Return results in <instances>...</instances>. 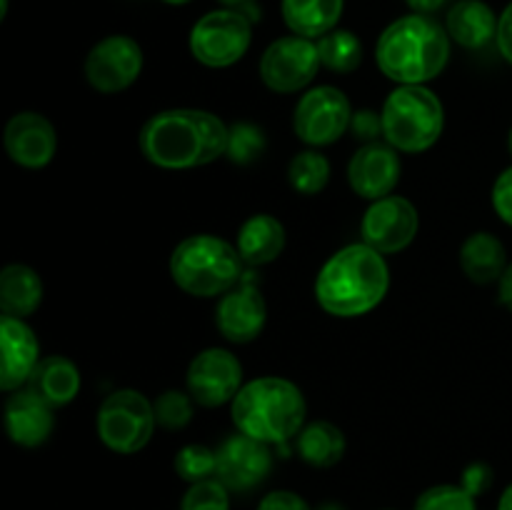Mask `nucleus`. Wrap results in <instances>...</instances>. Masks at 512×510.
Returning <instances> with one entry per match:
<instances>
[{
  "label": "nucleus",
  "instance_id": "1",
  "mask_svg": "<svg viewBox=\"0 0 512 510\" xmlns=\"http://www.w3.org/2000/svg\"><path fill=\"white\" fill-rule=\"evenodd\" d=\"M228 130L210 110L170 108L140 128V153L163 170L203 168L225 155Z\"/></svg>",
  "mask_w": 512,
  "mask_h": 510
},
{
  "label": "nucleus",
  "instance_id": "2",
  "mask_svg": "<svg viewBox=\"0 0 512 510\" xmlns=\"http://www.w3.org/2000/svg\"><path fill=\"white\" fill-rule=\"evenodd\" d=\"M390 290L385 255L365 243L335 250L315 278V300L335 318H360L378 308Z\"/></svg>",
  "mask_w": 512,
  "mask_h": 510
},
{
  "label": "nucleus",
  "instance_id": "3",
  "mask_svg": "<svg viewBox=\"0 0 512 510\" xmlns=\"http://www.w3.org/2000/svg\"><path fill=\"white\" fill-rule=\"evenodd\" d=\"M450 60V35L430 15L410 13L380 33L375 63L398 85H425L438 78Z\"/></svg>",
  "mask_w": 512,
  "mask_h": 510
},
{
  "label": "nucleus",
  "instance_id": "4",
  "mask_svg": "<svg viewBox=\"0 0 512 510\" xmlns=\"http://www.w3.org/2000/svg\"><path fill=\"white\" fill-rule=\"evenodd\" d=\"M230 415L240 433L260 443L283 445L305 428L308 403L293 380L265 375L240 388L230 403Z\"/></svg>",
  "mask_w": 512,
  "mask_h": 510
},
{
  "label": "nucleus",
  "instance_id": "5",
  "mask_svg": "<svg viewBox=\"0 0 512 510\" xmlns=\"http://www.w3.org/2000/svg\"><path fill=\"white\" fill-rule=\"evenodd\" d=\"M170 278L193 298H215L243 280V258L233 243L218 235H190L170 255Z\"/></svg>",
  "mask_w": 512,
  "mask_h": 510
},
{
  "label": "nucleus",
  "instance_id": "6",
  "mask_svg": "<svg viewBox=\"0 0 512 510\" xmlns=\"http://www.w3.org/2000/svg\"><path fill=\"white\" fill-rule=\"evenodd\" d=\"M383 138L398 153H425L445 130V108L425 85H398L383 105Z\"/></svg>",
  "mask_w": 512,
  "mask_h": 510
},
{
  "label": "nucleus",
  "instance_id": "7",
  "mask_svg": "<svg viewBox=\"0 0 512 510\" xmlns=\"http://www.w3.org/2000/svg\"><path fill=\"white\" fill-rule=\"evenodd\" d=\"M153 400L140 390L120 388L100 403L95 430L100 443L120 455H133L150 443L155 433Z\"/></svg>",
  "mask_w": 512,
  "mask_h": 510
},
{
  "label": "nucleus",
  "instance_id": "8",
  "mask_svg": "<svg viewBox=\"0 0 512 510\" xmlns=\"http://www.w3.org/2000/svg\"><path fill=\"white\" fill-rule=\"evenodd\" d=\"M253 43V23L243 10H210L190 30V53L205 68H230Z\"/></svg>",
  "mask_w": 512,
  "mask_h": 510
},
{
  "label": "nucleus",
  "instance_id": "9",
  "mask_svg": "<svg viewBox=\"0 0 512 510\" xmlns=\"http://www.w3.org/2000/svg\"><path fill=\"white\" fill-rule=\"evenodd\" d=\"M350 118L353 108L348 95L335 85H318L300 95L293 113V130L310 148H325L348 133Z\"/></svg>",
  "mask_w": 512,
  "mask_h": 510
},
{
  "label": "nucleus",
  "instance_id": "10",
  "mask_svg": "<svg viewBox=\"0 0 512 510\" xmlns=\"http://www.w3.org/2000/svg\"><path fill=\"white\" fill-rule=\"evenodd\" d=\"M318 45L310 38L285 35L273 40L260 58V80L273 93H298L318 75Z\"/></svg>",
  "mask_w": 512,
  "mask_h": 510
},
{
  "label": "nucleus",
  "instance_id": "11",
  "mask_svg": "<svg viewBox=\"0 0 512 510\" xmlns=\"http://www.w3.org/2000/svg\"><path fill=\"white\" fill-rule=\"evenodd\" d=\"M243 365L230 350L205 348L190 360L185 388L203 408H220L233 403L243 388Z\"/></svg>",
  "mask_w": 512,
  "mask_h": 510
},
{
  "label": "nucleus",
  "instance_id": "12",
  "mask_svg": "<svg viewBox=\"0 0 512 510\" xmlns=\"http://www.w3.org/2000/svg\"><path fill=\"white\" fill-rule=\"evenodd\" d=\"M143 73V48L130 35H108L90 48L85 78L98 93L113 95L128 90Z\"/></svg>",
  "mask_w": 512,
  "mask_h": 510
},
{
  "label": "nucleus",
  "instance_id": "13",
  "mask_svg": "<svg viewBox=\"0 0 512 510\" xmlns=\"http://www.w3.org/2000/svg\"><path fill=\"white\" fill-rule=\"evenodd\" d=\"M420 228V215L415 205L403 195H388L370 203L365 210L360 235L363 243L378 253H400L415 240Z\"/></svg>",
  "mask_w": 512,
  "mask_h": 510
},
{
  "label": "nucleus",
  "instance_id": "14",
  "mask_svg": "<svg viewBox=\"0 0 512 510\" xmlns=\"http://www.w3.org/2000/svg\"><path fill=\"white\" fill-rule=\"evenodd\" d=\"M218 453V470L215 478L230 490V493H248L265 483L273 470V453L268 443L250 438L245 433H233L215 448Z\"/></svg>",
  "mask_w": 512,
  "mask_h": 510
},
{
  "label": "nucleus",
  "instance_id": "15",
  "mask_svg": "<svg viewBox=\"0 0 512 510\" xmlns=\"http://www.w3.org/2000/svg\"><path fill=\"white\" fill-rule=\"evenodd\" d=\"M265 323H268V303L258 285L243 275V280L220 298L215 308V325L225 340L245 345L260 338Z\"/></svg>",
  "mask_w": 512,
  "mask_h": 510
},
{
  "label": "nucleus",
  "instance_id": "16",
  "mask_svg": "<svg viewBox=\"0 0 512 510\" xmlns=\"http://www.w3.org/2000/svg\"><path fill=\"white\" fill-rule=\"evenodd\" d=\"M403 163L393 145L365 143L353 153L348 163V183L353 193L363 200H380L393 195L398 188Z\"/></svg>",
  "mask_w": 512,
  "mask_h": 510
},
{
  "label": "nucleus",
  "instance_id": "17",
  "mask_svg": "<svg viewBox=\"0 0 512 510\" xmlns=\"http://www.w3.org/2000/svg\"><path fill=\"white\" fill-rule=\"evenodd\" d=\"M5 153L15 165L28 170H40L55 158L58 133L45 115L35 110H23L8 120L3 133Z\"/></svg>",
  "mask_w": 512,
  "mask_h": 510
},
{
  "label": "nucleus",
  "instance_id": "18",
  "mask_svg": "<svg viewBox=\"0 0 512 510\" xmlns=\"http://www.w3.org/2000/svg\"><path fill=\"white\" fill-rule=\"evenodd\" d=\"M0 388L15 393L28 385L30 375L40 363V343L35 330L23 318L3 315L0 318Z\"/></svg>",
  "mask_w": 512,
  "mask_h": 510
},
{
  "label": "nucleus",
  "instance_id": "19",
  "mask_svg": "<svg viewBox=\"0 0 512 510\" xmlns=\"http://www.w3.org/2000/svg\"><path fill=\"white\" fill-rule=\"evenodd\" d=\"M53 405L45 403L30 388H20L5 400V428L8 438L20 448H38L55 428Z\"/></svg>",
  "mask_w": 512,
  "mask_h": 510
},
{
  "label": "nucleus",
  "instance_id": "20",
  "mask_svg": "<svg viewBox=\"0 0 512 510\" xmlns=\"http://www.w3.org/2000/svg\"><path fill=\"white\" fill-rule=\"evenodd\" d=\"M498 23L500 18L495 10L483 0H460L450 8L448 18H445V30H448L450 40L458 43L460 48L480 50L498 38Z\"/></svg>",
  "mask_w": 512,
  "mask_h": 510
},
{
  "label": "nucleus",
  "instance_id": "21",
  "mask_svg": "<svg viewBox=\"0 0 512 510\" xmlns=\"http://www.w3.org/2000/svg\"><path fill=\"white\" fill-rule=\"evenodd\" d=\"M285 240H288L285 225L275 215L255 213L240 225L235 248H238L243 263L268 265L283 255Z\"/></svg>",
  "mask_w": 512,
  "mask_h": 510
},
{
  "label": "nucleus",
  "instance_id": "22",
  "mask_svg": "<svg viewBox=\"0 0 512 510\" xmlns=\"http://www.w3.org/2000/svg\"><path fill=\"white\" fill-rule=\"evenodd\" d=\"M460 268L468 275V280L478 285L500 283L503 273L508 270V253L498 235L480 230L468 235L460 245Z\"/></svg>",
  "mask_w": 512,
  "mask_h": 510
},
{
  "label": "nucleus",
  "instance_id": "23",
  "mask_svg": "<svg viewBox=\"0 0 512 510\" xmlns=\"http://www.w3.org/2000/svg\"><path fill=\"white\" fill-rule=\"evenodd\" d=\"M80 383H83L80 370L73 360L65 355H48V358H40L38 368L30 375L28 388L53 408H63L78 398Z\"/></svg>",
  "mask_w": 512,
  "mask_h": 510
},
{
  "label": "nucleus",
  "instance_id": "24",
  "mask_svg": "<svg viewBox=\"0 0 512 510\" xmlns=\"http://www.w3.org/2000/svg\"><path fill=\"white\" fill-rule=\"evenodd\" d=\"M43 280L30 265L10 263L0 270V310L13 318H30L43 303Z\"/></svg>",
  "mask_w": 512,
  "mask_h": 510
},
{
  "label": "nucleus",
  "instance_id": "25",
  "mask_svg": "<svg viewBox=\"0 0 512 510\" xmlns=\"http://www.w3.org/2000/svg\"><path fill=\"white\" fill-rule=\"evenodd\" d=\"M345 0H283V20L290 33L318 40L338 28Z\"/></svg>",
  "mask_w": 512,
  "mask_h": 510
},
{
  "label": "nucleus",
  "instance_id": "26",
  "mask_svg": "<svg viewBox=\"0 0 512 510\" xmlns=\"http://www.w3.org/2000/svg\"><path fill=\"white\" fill-rule=\"evenodd\" d=\"M345 448H348L345 433L338 425L328 423V420H313L295 438V450L313 468H333V465H338L343 460Z\"/></svg>",
  "mask_w": 512,
  "mask_h": 510
},
{
  "label": "nucleus",
  "instance_id": "27",
  "mask_svg": "<svg viewBox=\"0 0 512 510\" xmlns=\"http://www.w3.org/2000/svg\"><path fill=\"white\" fill-rule=\"evenodd\" d=\"M320 55V65L333 73H353L363 63V43L353 30L335 28L315 40Z\"/></svg>",
  "mask_w": 512,
  "mask_h": 510
},
{
  "label": "nucleus",
  "instance_id": "28",
  "mask_svg": "<svg viewBox=\"0 0 512 510\" xmlns=\"http://www.w3.org/2000/svg\"><path fill=\"white\" fill-rule=\"evenodd\" d=\"M330 160L318 150H303L288 163V183L300 195H318L330 183Z\"/></svg>",
  "mask_w": 512,
  "mask_h": 510
},
{
  "label": "nucleus",
  "instance_id": "29",
  "mask_svg": "<svg viewBox=\"0 0 512 510\" xmlns=\"http://www.w3.org/2000/svg\"><path fill=\"white\" fill-rule=\"evenodd\" d=\"M268 148L265 130L255 123H233L228 130V150L225 158L235 165H250L258 158H263Z\"/></svg>",
  "mask_w": 512,
  "mask_h": 510
},
{
  "label": "nucleus",
  "instance_id": "30",
  "mask_svg": "<svg viewBox=\"0 0 512 510\" xmlns=\"http://www.w3.org/2000/svg\"><path fill=\"white\" fill-rule=\"evenodd\" d=\"M178 478H183L185 483H203V480L215 478V470H218V453L208 445L190 443L185 448H180L175 453L173 463Z\"/></svg>",
  "mask_w": 512,
  "mask_h": 510
},
{
  "label": "nucleus",
  "instance_id": "31",
  "mask_svg": "<svg viewBox=\"0 0 512 510\" xmlns=\"http://www.w3.org/2000/svg\"><path fill=\"white\" fill-rule=\"evenodd\" d=\"M195 405L188 390H165L153 400L155 423L165 430H183L193 420Z\"/></svg>",
  "mask_w": 512,
  "mask_h": 510
},
{
  "label": "nucleus",
  "instance_id": "32",
  "mask_svg": "<svg viewBox=\"0 0 512 510\" xmlns=\"http://www.w3.org/2000/svg\"><path fill=\"white\" fill-rule=\"evenodd\" d=\"M413 510H478L475 495L463 485H433L418 495Z\"/></svg>",
  "mask_w": 512,
  "mask_h": 510
},
{
  "label": "nucleus",
  "instance_id": "33",
  "mask_svg": "<svg viewBox=\"0 0 512 510\" xmlns=\"http://www.w3.org/2000/svg\"><path fill=\"white\" fill-rule=\"evenodd\" d=\"M180 510H230V490L218 478L193 483L180 500Z\"/></svg>",
  "mask_w": 512,
  "mask_h": 510
},
{
  "label": "nucleus",
  "instance_id": "34",
  "mask_svg": "<svg viewBox=\"0 0 512 510\" xmlns=\"http://www.w3.org/2000/svg\"><path fill=\"white\" fill-rule=\"evenodd\" d=\"M350 133L353 138H358L360 143H378L380 135H383V113H375V110L363 108L353 110V118H350Z\"/></svg>",
  "mask_w": 512,
  "mask_h": 510
},
{
  "label": "nucleus",
  "instance_id": "35",
  "mask_svg": "<svg viewBox=\"0 0 512 510\" xmlns=\"http://www.w3.org/2000/svg\"><path fill=\"white\" fill-rule=\"evenodd\" d=\"M493 208L503 223L512 228V165L498 175L493 185Z\"/></svg>",
  "mask_w": 512,
  "mask_h": 510
},
{
  "label": "nucleus",
  "instance_id": "36",
  "mask_svg": "<svg viewBox=\"0 0 512 510\" xmlns=\"http://www.w3.org/2000/svg\"><path fill=\"white\" fill-rule=\"evenodd\" d=\"M258 510H313L308 500L300 498L293 490H273L260 500Z\"/></svg>",
  "mask_w": 512,
  "mask_h": 510
},
{
  "label": "nucleus",
  "instance_id": "37",
  "mask_svg": "<svg viewBox=\"0 0 512 510\" xmlns=\"http://www.w3.org/2000/svg\"><path fill=\"white\" fill-rule=\"evenodd\" d=\"M490 483H493V470L488 468L485 463H473L468 470L463 473V488H468L470 493L478 498L480 493H485V490L490 488Z\"/></svg>",
  "mask_w": 512,
  "mask_h": 510
},
{
  "label": "nucleus",
  "instance_id": "38",
  "mask_svg": "<svg viewBox=\"0 0 512 510\" xmlns=\"http://www.w3.org/2000/svg\"><path fill=\"white\" fill-rule=\"evenodd\" d=\"M495 43H498L500 55L512 65V3L503 10V15H500L498 38H495Z\"/></svg>",
  "mask_w": 512,
  "mask_h": 510
},
{
  "label": "nucleus",
  "instance_id": "39",
  "mask_svg": "<svg viewBox=\"0 0 512 510\" xmlns=\"http://www.w3.org/2000/svg\"><path fill=\"white\" fill-rule=\"evenodd\" d=\"M405 3H408V8L413 10V13L430 15V13H435V10L443 8L445 0H405Z\"/></svg>",
  "mask_w": 512,
  "mask_h": 510
},
{
  "label": "nucleus",
  "instance_id": "40",
  "mask_svg": "<svg viewBox=\"0 0 512 510\" xmlns=\"http://www.w3.org/2000/svg\"><path fill=\"white\" fill-rule=\"evenodd\" d=\"M500 303L512 313V263L503 273V278H500Z\"/></svg>",
  "mask_w": 512,
  "mask_h": 510
},
{
  "label": "nucleus",
  "instance_id": "41",
  "mask_svg": "<svg viewBox=\"0 0 512 510\" xmlns=\"http://www.w3.org/2000/svg\"><path fill=\"white\" fill-rule=\"evenodd\" d=\"M218 3H223L225 8H230V10H250L255 5V0H218Z\"/></svg>",
  "mask_w": 512,
  "mask_h": 510
},
{
  "label": "nucleus",
  "instance_id": "42",
  "mask_svg": "<svg viewBox=\"0 0 512 510\" xmlns=\"http://www.w3.org/2000/svg\"><path fill=\"white\" fill-rule=\"evenodd\" d=\"M498 510H512V483L503 490V495H500Z\"/></svg>",
  "mask_w": 512,
  "mask_h": 510
},
{
  "label": "nucleus",
  "instance_id": "43",
  "mask_svg": "<svg viewBox=\"0 0 512 510\" xmlns=\"http://www.w3.org/2000/svg\"><path fill=\"white\" fill-rule=\"evenodd\" d=\"M318 510H345L340 503H323Z\"/></svg>",
  "mask_w": 512,
  "mask_h": 510
},
{
  "label": "nucleus",
  "instance_id": "44",
  "mask_svg": "<svg viewBox=\"0 0 512 510\" xmlns=\"http://www.w3.org/2000/svg\"><path fill=\"white\" fill-rule=\"evenodd\" d=\"M8 15V0H0V20Z\"/></svg>",
  "mask_w": 512,
  "mask_h": 510
},
{
  "label": "nucleus",
  "instance_id": "45",
  "mask_svg": "<svg viewBox=\"0 0 512 510\" xmlns=\"http://www.w3.org/2000/svg\"><path fill=\"white\" fill-rule=\"evenodd\" d=\"M163 3H168V5H185V3H190V0H163Z\"/></svg>",
  "mask_w": 512,
  "mask_h": 510
},
{
  "label": "nucleus",
  "instance_id": "46",
  "mask_svg": "<svg viewBox=\"0 0 512 510\" xmlns=\"http://www.w3.org/2000/svg\"><path fill=\"white\" fill-rule=\"evenodd\" d=\"M508 150H510V155H512V128H510V135H508Z\"/></svg>",
  "mask_w": 512,
  "mask_h": 510
}]
</instances>
